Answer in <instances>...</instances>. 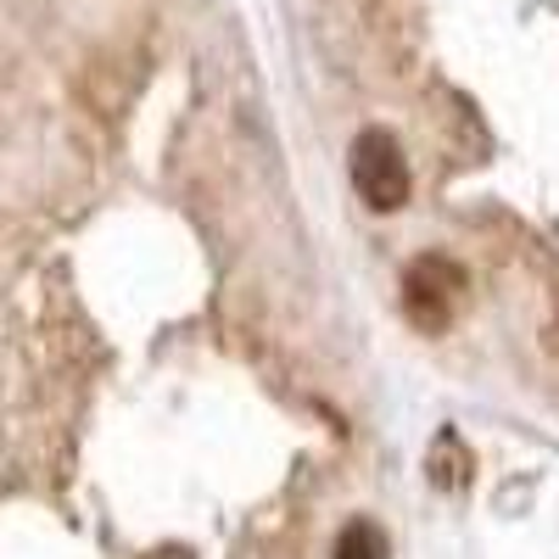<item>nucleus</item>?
Wrapping results in <instances>:
<instances>
[{"instance_id": "obj_1", "label": "nucleus", "mask_w": 559, "mask_h": 559, "mask_svg": "<svg viewBox=\"0 0 559 559\" xmlns=\"http://www.w3.org/2000/svg\"><path fill=\"white\" fill-rule=\"evenodd\" d=\"M353 191L376 207V213H397L414 191V174H408V157L403 146L386 134V129H364L353 140Z\"/></svg>"}, {"instance_id": "obj_2", "label": "nucleus", "mask_w": 559, "mask_h": 559, "mask_svg": "<svg viewBox=\"0 0 559 559\" xmlns=\"http://www.w3.org/2000/svg\"><path fill=\"white\" fill-rule=\"evenodd\" d=\"M464 292V274L442 258H419L408 269V319L426 324V331H442L448 313H453V297Z\"/></svg>"}, {"instance_id": "obj_3", "label": "nucleus", "mask_w": 559, "mask_h": 559, "mask_svg": "<svg viewBox=\"0 0 559 559\" xmlns=\"http://www.w3.org/2000/svg\"><path fill=\"white\" fill-rule=\"evenodd\" d=\"M431 481L448 487V492L471 481V453H464V442H459L453 431H442L437 448H431Z\"/></svg>"}, {"instance_id": "obj_4", "label": "nucleus", "mask_w": 559, "mask_h": 559, "mask_svg": "<svg viewBox=\"0 0 559 559\" xmlns=\"http://www.w3.org/2000/svg\"><path fill=\"white\" fill-rule=\"evenodd\" d=\"M331 559H386V532L369 526V521H353L342 537H336V554Z\"/></svg>"}]
</instances>
